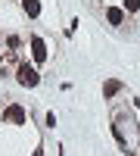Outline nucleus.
<instances>
[{"instance_id": "obj_7", "label": "nucleus", "mask_w": 140, "mask_h": 156, "mask_svg": "<svg viewBox=\"0 0 140 156\" xmlns=\"http://www.w3.org/2000/svg\"><path fill=\"white\" fill-rule=\"evenodd\" d=\"M22 9H25V16L37 19L41 16V0H22Z\"/></svg>"}, {"instance_id": "obj_9", "label": "nucleus", "mask_w": 140, "mask_h": 156, "mask_svg": "<svg viewBox=\"0 0 140 156\" xmlns=\"http://www.w3.org/2000/svg\"><path fill=\"white\" fill-rule=\"evenodd\" d=\"M34 156H41V150H37V153H34Z\"/></svg>"}, {"instance_id": "obj_5", "label": "nucleus", "mask_w": 140, "mask_h": 156, "mask_svg": "<svg viewBox=\"0 0 140 156\" xmlns=\"http://www.w3.org/2000/svg\"><path fill=\"white\" fill-rule=\"evenodd\" d=\"M118 90H121V81H118V78H109V81L103 84V97H106V100H112Z\"/></svg>"}, {"instance_id": "obj_2", "label": "nucleus", "mask_w": 140, "mask_h": 156, "mask_svg": "<svg viewBox=\"0 0 140 156\" xmlns=\"http://www.w3.org/2000/svg\"><path fill=\"white\" fill-rule=\"evenodd\" d=\"M16 81L22 87H37V81H41V75H37L34 66H28V62H22V66L16 69Z\"/></svg>"}, {"instance_id": "obj_8", "label": "nucleus", "mask_w": 140, "mask_h": 156, "mask_svg": "<svg viewBox=\"0 0 140 156\" xmlns=\"http://www.w3.org/2000/svg\"><path fill=\"white\" fill-rule=\"evenodd\" d=\"M140 9V0H125V12H137Z\"/></svg>"}, {"instance_id": "obj_4", "label": "nucleus", "mask_w": 140, "mask_h": 156, "mask_svg": "<svg viewBox=\"0 0 140 156\" xmlns=\"http://www.w3.org/2000/svg\"><path fill=\"white\" fill-rule=\"evenodd\" d=\"M31 56H34V62H44V59H47V44H44L37 34L31 37Z\"/></svg>"}, {"instance_id": "obj_3", "label": "nucleus", "mask_w": 140, "mask_h": 156, "mask_svg": "<svg viewBox=\"0 0 140 156\" xmlns=\"http://www.w3.org/2000/svg\"><path fill=\"white\" fill-rule=\"evenodd\" d=\"M25 119H28V112H25L19 103H9L3 109V122H9V125H25Z\"/></svg>"}, {"instance_id": "obj_1", "label": "nucleus", "mask_w": 140, "mask_h": 156, "mask_svg": "<svg viewBox=\"0 0 140 156\" xmlns=\"http://www.w3.org/2000/svg\"><path fill=\"white\" fill-rule=\"evenodd\" d=\"M112 131H115L118 144H121L125 150H128V153L140 156V125L131 119V115L115 112V119H112Z\"/></svg>"}, {"instance_id": "obj_6", "label": "nucleus", "mask_w": 140, "mask_h": 156, "mask_svg": "<svg viewBox=\"0 0 140 156\" xmlns=\"http://www.w3.org/2000/svg\"><path fill=\"white\" fill-rule=\"evenodd\" d=\"M106 19H109V25H125V9L109 6V9H106Z\"/></svg>"}]
</instances>
